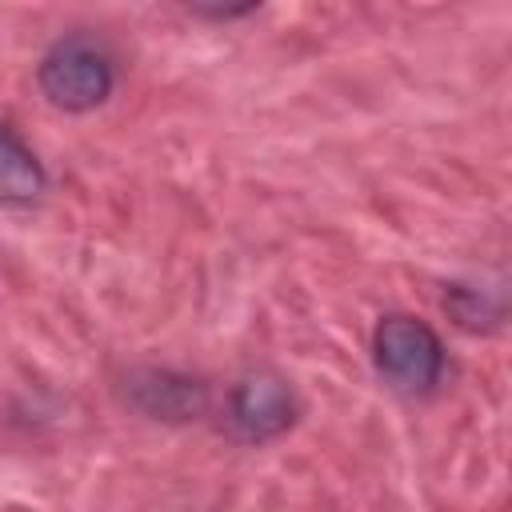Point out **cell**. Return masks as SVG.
Segmentation results:
<instances>
[{
    "label": "cell",
    "instance_id": "cell-1",
    "mask_svg": "<svg viewBox=\"0 0 512 512\" xmlns=\"http://www.w3.org/2000/svg\"><path fill=\"white\" fill-rule=\"evenodd\" d=\"M36 84L44 100L60 112H92L100 108L112 88H116V60L112 52L88 36V32H68L36 64Z\"/></svg>",
    "mask_w": 512,
    "mask_h": 512
},
{
    "label": "cell",
    "instance_id": "cell-2",
    "mask_svg": "<svg viewBox=\"0 0 512 512\" xmlns=\"http://www.w3.org/2000/svg\"><path fill=\"white\" fill-rule=\"evenodd\" d=\"M372 360L376 372L400 396H432L444 380V340L432 324L408 312H388L372 328Z\"/></svg>",
    "mask_w": 512,
    "mask_h": 512
},
{
    "label": "cell",
    "instance_id": "cell-3",
    "mask_svg": "<svg viewBox=\"0 0 512 512\" xmlns=\"http://www.w3.org/2000/svg\"><path fill=\"white\" fill-rule=\"evenodd\" d=\"M224 416H228V432L240 444H268L296 424L300 404H296V392L284 376L252 372L228 392Z\"/></svg>",
    "mask_w": 512,
    "mask_h": 512
},
{
    "label": "cell",
    "instance_id": "cell-4",
    "mask_svg": "<svg viewBox=\"0 0 512 512\" xmlns=\"http://www.w3.org/2000/svg\"><path fill=\"white\" fill-rule=\"evenodd\" d=\"M124 400L148 420L188 424L208 412L212 392L204 380L176 368H132L124 376Z\"/></svg>",
    "mask_w": 512,
    "mask_h": 512
},
{
    "label": "cell",
    "instance_id": "cell-5",
    "mask_svg": "<svg viewBox=\"0 0 512 512\" xmlns=\"http://www.w3.org/2000/svg\"><path fill=\"white\" fill-rule=\"evenodd\" d=\"M48 188V172L40 156L24 144V136L0 120V204H36Z\"/></svg>",
    "mask_w": 512,
    "mask_h": 512
},
{
    "label": "cell",
    "instance_id": "cell-6",
    "mask_svg": "<svg viewBox=\"0 0 512 512\" xmlns=\"http://www.w3.org/2000/svg\"><path fill=\"white\" fill-rule=\"evenodd\" d=\"M444 308L456 316L460 328H472V332H480L488 324H500V316H504L500 292H476L468 284H452L448 296H444Z\"/></svg>",
    "mask_w": 512,
    "mask_h": 512
}]
</instances>
